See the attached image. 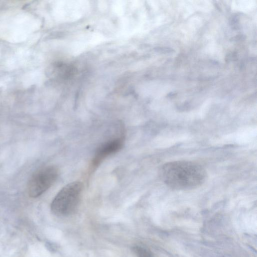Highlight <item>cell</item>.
Segmentation results:
<instances>
[{
	"label": "cell",
	"mask_w": 257,
	"mask_h": 257,
	"mask_svg": "<svg viewBox=\"0 0 257 257\" xmlns=\"http://www.w3.org/2000/svg\"><path fill=\"white\" fill-rule=\"evenodd\" d=\"M163 182L177 190H192L201 186L207 174L200 164L188 161H175L163 165L160 170Z\"/></svg>",
	"instance_id": "cell-1"
},
{
	"label": "cell",
	"mask_w": 257,
	"mask_h": 257,
	"mask_svg": "<svg viewBox=\"0 0 257 257\" xmlns=\"http://www.w3.org/2000/svg\"><path fill=\"white\" fill-rule=\"evenodd\" d=\"M82 188V184L79 181L71 182L63 187L51 204L53 213L64 216L74 212L80 200Z\"/></svg>",
	"instance_id": "cell-2"
},
{
	"label": "cell",
	"mask_w": 257,
	"mask_h": 257,
	"mask_svg": "<svg viewBox=\"0 0 257 257\" xmlns=\"http://www.w3.org/2000/svg\"><path fill=\"white\" fill-rule=\"evenodd\" d=\"M58 176V170L54 166L45 167L37 171L28 184L29 196L37 198L41 195L53 184Z\"/></svg>",
	"instance_id": "cell-3"
},
{
	"label": "cell",
	"mask_w": 257,
	"mask_h": 257,
	"mask_svg": "<svg viewBox=\"0 0 257 257\" xmlns=\"http://www.w3.org/2000/svg\"><path fill=\"white\" fill-rule=\"evenodd\" d=\"M123 144L122 138H116L102 144L95 152L92 161L93 166H97L106 157L120 150Z\"/></svg>",
	"instance_id": "cell-4"
},
{
	"label": "cell",
	"mask_w": 257,
	"mask_h": 257,
	"mask_svg": "<svg viewBox=\"0 0 257 257\" xmlns=\"http://www.w3.org/2000/svg\"><path fill=\"white\" fill-rule=\"evenodd\" d=\"M138 257H153L152 253L145 248L135 246L132 249Z\"/></svg>",
	"instance_id": "cell-5"
},
{
	"label": "cell",
	"mask_w": 257,
	"mask_h": 257,
	"mask_svg": "<svg viewBox=\"0 0 257 257\" xmlns=\"http://www.w3.org/2000/svg\"><path fill=\"white\" fill-rule=\"evenodd\" d=\"M239 16L237 15H233L230 19V25L232 29H237L239 28Z\"/></svg>",
	"instance_id": "cell-6"
},
{
	"label": "cell",
	"mask_w": 257,
	"mask_h": 257,
	"mask_svg": "<svg viewBox=\"0 0 257 257\" xmlns=\"http://www.w3.org/2000/svg\"><path fill=\"white\" fill-rule=\"evenodd\" d=\"M156 51L163 54L171 53L175 51V50L170 47H157L155 48Z\"/></svg>",
	"instance_id": "cell-7"
},
{
	"label": "cell",
	"mask_w": 257,
	"mask_h": 257,
	"mask_svg": "<svg viewBox=\"0 0 257 257\" xmlns=\"http://www.w3.org/2000/svg\"><path fill=\"white\" fill-rule=\"evenodd\" d=\"M245 38L244 35H236L234 37H232L230 40H232L233 41H239L241 40H243Z\"/></svg>",
	"instance_id": "cell-8"
},
{
	"label": "cell",
	"mask_w": 257,
	"mask_h": 257,
	"mask_svg": "<svg viewBox=\"0 0 257 257\" xmlns=\"http://www.w3.org/2000/svg\"><path fill=\"white\" fill-rule=\"evenodd\" d=\"M237 58V55L235 53H232L228 54V55L226 57V60L228 61H232L234 60Z\"/></svg>",
	"instance_id": "cell-9"
}]
</instances>
